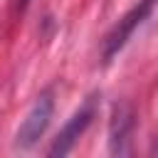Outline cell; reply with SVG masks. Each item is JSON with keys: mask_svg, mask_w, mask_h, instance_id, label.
Returning a JSON list of instances; mask_svg holds the SVG:
<instances>
[{"mask_svg": "<svg viewBox=\"0 0 158 158\" xmlns=\"http://www.w3.org/2000/svg\"><path fill=\"white\" fill-rule=\"evenodd\" d=\"M52 114H54V91L52 89H44V91L37 94V99L27 109L25 118L20 121V126L15 131L12 146L17 151H32L40 143V138L44 136V131L49 128Z\"/></svg>", "mask_w": 158, "mask_h": 158, "instance_id": "3957f363", "label": "cell"}, {"mask_svg": "<svg viewBox=\"0 0 158 158\" xmlns=\"http://www.w3.org/2000/svg\"><path fill=\"white\" fill-rule=\"evenodd\" d=\"M156 7H158V0H136L114 22V27L106 32V37L101 42V62L104 64H111L126 49V44L133 40V35L151 20V15L156 12Z\"/></svg>", "mask_w": 158, "mask_h": 158, "instance_id": "6da1fadb", "label": "cell"}, {"mask_svg": "<svg viewBox=\"0 0 158 158\" xmlns=\"http://www.w3.org/2000/svg\"><path fill=\"white\" fill-rule=\"evenodd\" d=\"M99 109H101V96L94 91V94H89V96L72 111V116L62 123V128L57 131L52 146L47 148V156L57 158V156L72 153L74 146L81 141V136H84V133L89 131V126L94 123V118L99 116Z\"/></svg>", "mask_w": 158, "mask_h": 158, "instance_id": "7a4b0ae2", "label": "cell"}, {"mask_svg": "<svg viewBox=\"0 0 158 158\" xmlns=\"http://www.w3.org/2000/svg\"><path fill=\"white\" fill-rule=\"evenodd\" d=\"M136 128V114L128 104H116L109 121V151L114 156L131 153V136Z\"/></svg>", "mask_w": 158, "mask_h": 158, "instance_id": "277c9868", "label": "cell"}, {"mask_svg": "<svg viewBox=\"0 0 158 158\" xmlns=\"http://www.w3.org/2000/svg\"><path fill=\"white\" fill-rule=\"evenodd\" d=\"M27 5H30V0H15V7H17L20 12H22V10L27 7Z\"/></svg>", "mask_w": 158, "mask_h": 158, "instance_id": "5b68a950", "label": "cell"}]
</instances>
